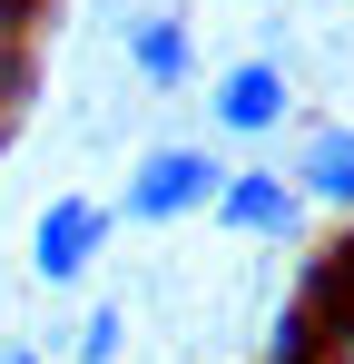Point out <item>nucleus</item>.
Returning <instances> with one entry per match:
<instances>
[{
    "label": "nucleus",
    "mask_w": 354,
    "mask_h": 364,
    "mask_svg": "<svg viewBox=\"0 0 354 364\" xmlns=\"http://www.w3.org/2000/svg\"><path fill=\"white\" fill-rule=\"evenodd\" d=\"M217 187H227V158H207L197 138H158V148L128 158L109 217H118V227H187V217L217 207Z\"/></svg>",
    "instance_id": "1"
},
{
    "label": "nucleus",
    "mask_w": 354,
    "mask_h": 364,
    "mask_svg": "<svg viewBox=\"0 0 354 364\" xmlns=\"http://www.w3.org/2000/svg\"><path fill=\"white\" fill-rule=\"evenodd\" d=\"M207 128L217 138H236V148H256V138H286L295 128V69L286 60H236V69H217L207 79Z\"/></svg>",
    "instance_id": "2"
},
{
    "label": "nucleus",
    "mask_w": 354,
    "mask_h": 364,
    "mask_svg": "<svg viewBox=\"0 0 354 364\" xmlns=\"http://www.w3.org/2000/svg\"><path fill=\"white\" fill-rule=\"evenodd\" d=\"M109 237H118L109 197H50V207L30 217V276H40V286H79V276L109 256Z\"/></svg>",
    "instance_id": "3"
},
{
    "label": "nucleus",
    "mask_w": 354,
    "mask_h": 364,
    "mask_svg": "<svg viewBox=\"0 0 354 364\" xmlns=\"http://www.w3.org/2000/svg\"><path fill=\"white\" fill-rule=\"evenodd\" d=\"M227 237H256V246H295L305 237V197L286 187V168H227L217 207H207Z\"/></svg>",
    "instance_id": "4"
},
{
    "label": "nucleus",
    "mask_w": 354,
    "mask_h": 364,
    "mask_svg": "<svg viewBox=\"0 0 354 364\" xmlns=\"http://www.w3.org/2000/svg\"><path fill=\"white\" fill-rule=\"evenodd\" d=\"M118 50H128V79H148L158 99L168 89H197V30H187V10H168V0L118 10Z\"/></svg>",
    "instance_id": "5"
},
{
    "label": "nucleus",
    "mask_w": 354,
    "mask_h": 364,
    "mask_svg": "<svg viewBox=\"0 0 354 364\" xmlns=\"http://www.w3.org/2000/svg\"><path fill=\"white\" fill-rule=\"evenodd\" d=\"M286 187L305 197V217H315V207L354 217V128H345V119L305 128V138H295V168H286Z\"/></svg>",
    "instance_id": "6"
},
{
    "label": "nucleus",
    "mask_w": 354,
    "mask_h": 364,
    "mask_svg": "<svg viewBox=\"0 0 354 364\" xmlns=\"http://www.w3.org/2000/svg\"><path fill=\"white\" fill-rule=\"evenodd\" d=\"M266 364H325V315L305 296H286L276 315H266Z\"/></svg>",
    "instance_id": "7"
},
{
    "label": "nucleus",
    "mask_w": 354,
    "mask_h": 364,
    "mask_svg": "<svg viewBox=\"0 0 354 364\" xmlns=\"http://www.w3.org/2000/svg\"><path fill=\"white\" fill-rule=\"evenodd\" d=\"M118 345H128V305H89V315H79V335H69V355L79 364H118Z\"/></svg>",
    "instance_id": "8"
},
{
    "label": "nucleus",
    "mask_w": 354,
    "mask_h": 364,
    "mask_svg": "<svg viewBox=\"0 0 354 364\" xmlns=\"http://www.w3.org/2000/svg\"><path fill=\"white\" fill-rule=\"evenodd\" d=\"M0 364H50V355H40V345H0Z\"/></svg>",
    "instance_id": "9"
}]
</instances>
